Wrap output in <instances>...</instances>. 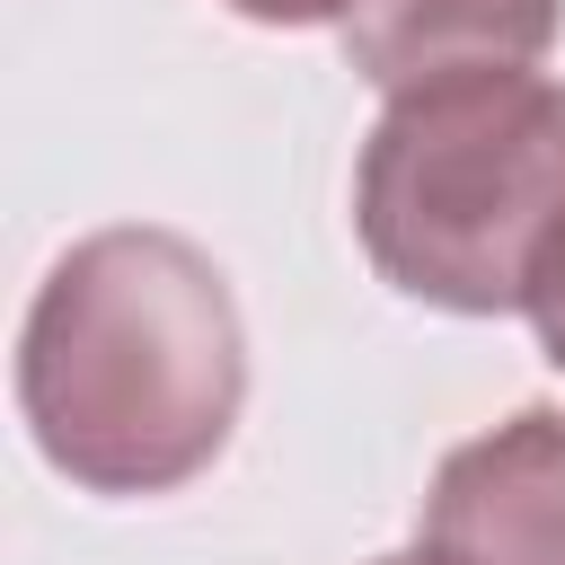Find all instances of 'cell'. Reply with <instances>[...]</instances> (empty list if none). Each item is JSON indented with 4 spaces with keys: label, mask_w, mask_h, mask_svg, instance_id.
<instances>
[{
    "label": "cell",
    "mask_w": 565,
    "mask_h": 565,
    "mask_svg": "<svg viewBox=\"0 0 565 565\" xmlns=\"http://www.w3.org/2000/svg\"><path fill=\"white\" fill-rule=\"evenodd\" d=\"M247 397V335L221 265L177 230L79 238L18 335L35 450L88 494H168L203 477Z\"/></svg>",
    "instance_id": "cell-1"
},
{
    "label": "cell",
    "mask_w": 565,
    "mask_h": 565,
    "mask_svg": "<svg viewBox=\"0 0 565 565\" xmlns=\"http://www.w3.org/2000/svg\"><path fill=\"white\" fill-rule=\"evenodd\" d=\"M371 265L433 309H530L565 247V79L450 71L397 88L353 168Z\"/></svg>",
    "instance_id": "cell-2"
},
{
    "label": "cell",
    "mask_w": 565,
    "mask_h": 565,
    "mask_svg": "<svg viewBox=\"0 0 565 565\" xmlns=\"http://www.w3.org/2000/svg\"><path fill=\"white\" fill-rule=\"evenodd\" d=\"M424 565H565V415L521 406L459 441L424 494Z\"/></svg>",
    "instance_id": "cell-3"
},
{
    "label": "cell",
    "mask_w": 565,
    "mask_h": 565,
    "mask_svg": "<svg viewBox=\"0 0 565 565\" xmlns=\"http://www.w3.org/2000/svg\"><path fill=\"white\" fill-rule=\"evenodd\" d=\"M565 0H353L335 26L371 88H424L450 71H530L556 44Z\"/></svg>",
    "instance_id": "cell-4"
},
{
    "label": "cell",
    "mask_w": 565,
    "mask_h": 565,
    "mask_svg": "<svg viewBox=\"0 0 565 565\" xmlns=\"http://www.w3.org/2000/svg\"><path fill=\"white\" fill-rule=\"evenodd\" d=\"M230 9L256 26H344L353 18V0H230Z\"/></svg>",
    "instance_id": "cell-5"
},
{
    "label": "cell",
    "mask_w": 565,
    "mask_h": 565,
    "mask_svg": "<svg viewBox=\"0 0 565 565\" xmlns=\"http://www.w3.org/2000/svg\"><path fill=\"white\" fill-rule=\"evenodd\" d=\"M530 327H539V344H547V362L565 371V247H556V265H547V282L530 291Z\"/></svg>",
    "instance_id": "cell-6"
},
{
    "label": "cell",
    "mask_w": 565,
    "mask_h": 565,
    "mask_svg": "<svg viewBox=\"0 0 565 565\" xmlns=\"http://www.w3.org/2000/svg\"><path fill=\"white\" fill-rule=\"evenodd\" d=\"M380 565H424V556H380Z\"/></svg>",
    "instance_id": "cell-7"
}]
</instances>
